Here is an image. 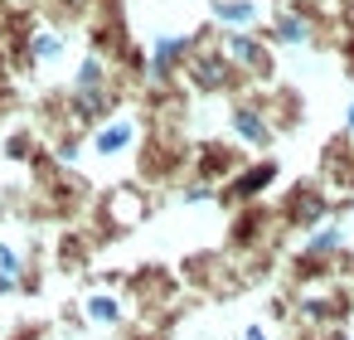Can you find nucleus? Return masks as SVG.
<instances>
[{
  "label": "nucleus",
  "instance_id": "2",
  "mask_svg": "<svg viewBox=\"0 0 354 340\" xmlns=\"http://www.w3.org/2000/svg\"><path fill=\"white\" fill-rule=\"evenodd\" d=\"M243 340H267V335H262V330H257V325H252V330H248V335H243Z\"/></svg>",
  "mask_w": 354,
  "mask_h": 340
},
{
  "label": "nucleus",
  "instance_id": "1",
  "mask_svg": "<svg viewBox=\"0 0 354 340\" xmlns=\"http://www.w3.org/2000/svg\"><path fill=\"white\" fill-rule=\"evenodd\" d=\"M88 316H93L97 325H117V321H122V306H117L112 296H88Z\"/></svg>",
  "mask_w": 354,
  "mask_h": 340
}]
</instances>
